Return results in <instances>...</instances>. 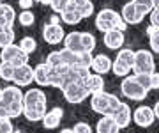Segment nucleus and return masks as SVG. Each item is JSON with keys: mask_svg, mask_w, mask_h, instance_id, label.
Returning <instances> with one entry per match:
<instances>
[{"mask_svg": "<svg viewBox=\"0 0 159 133\" xmlns=\"http://www.w3.org/2000/svg\"><path fill=\"white\" fill-rule=\"evenodd\" d=\"M117 59H120L124 64L133 68V64H134V50H131V48H120Z\"/></svg>", "mask_w": 159, "mask_h": 133, "instance_id": "30", "label": "nucleus"}, {"mask_svg": "<svg viewBox=\"0 0 159 133\" xmlns=\"http://www.w3.org/2000/svg\"><path fill=\"white\" fill-rule=\"evenodd\" d=\"M14 76V66L11 62H0V78L4 82H12Z\"/></svg>", "mask_w": 159, "mask_h": 133, "instance_id": "28", "label": "nucleus"}, {"mask_svg": "<svg viewBox=\"0 0 159 133\" xmlns=\"http://www.w3.org/2000/svg\"><path fill=\"white\" fill-rule=\"evenodd\" d=\"M87 2H89V0H69V6L74 7V9H78V11H80V9H81V7L85 6Z\"/></svg>", "mask_w": 159, "mask_h": 133, "instance_id": "43", "label": "nucleus"}, {"mask_svg": "<svg viewBox=\"0 0 159 133\" xmlns=\"http://www.w3.org/2000/svg\"><path fill=\"white\" fill-rule=\"evenodd\" d=\"M14 37H16V34H14V29H12V27L0 29V48H4V46H7V45L14 43Z\"/></svg>", "mask_w": 159, "mask_h": 133, "instance_id": "27", "label": "nucleus"}, {"mask_svg": "<svg viewBox=\"0 0 159 133\" xmlns=\"http://www.w3.org/2000/svg\"><path fill=\"white\" fill-rule=\"evenodd\" d=\"M0 101H2V89H0Z\"/></svg>", "mask_w": 159, "mask_h": 133, "instance_id": "51", "label": "nucleus"}, {"mask_svg": "<svg viewBox=\"0 0 159 133\" xmlns=\"http://www.w3.org/2000/svg\"><path fill=\"white\" fill-rule=\"evenodd\" d=\"M120 93H122V96L127 98V99H133V101H143V99L147 98L148 91L138 83V80L134 78V75L133 76L127 75V76H124V82L120 83Z\"/></svg>", "mask_w": 159, "mask_h": 133, "instance_id": "4", "label": "nucleus"}, {"mask_svg": "<svg viewBox=\"0 0 159 133\" xmlns=\"http://www.w3.org/2000/svg\"><path fill=\"white\" fill-rule=\"evenodd\" d=\"M34 2H39L43 6H50V0H34Z\"/></svg>", "mask_w": 159, "mask_h": 133, "instance_id": "48", "label": "nucleus"}, {"mask_svg": "<svg viewBox=\"0 0 159 133\" xmlns=\"http://www.w3.org/2000/svg\"><path fill=\"white\" fill-rule=\"evenodd\" d=\"M60 20H62L66 25H78L83 18H81V14H80V11L78 9H74V7H71V6H67L66 9H64L60 14Z\"/></svg>", "mask_w": 159, "mask_h": 133, "instance_id": "21", "label": "nucleus"}, {"mask_svg": "<svg viewBox=\"0 0 159 133\" xmlns=\"http://www.w3.org/2000/svg\"><path fill=\"white\" fill-rule=\"evenodd\" d=\"M20 50L21 52H25L27 55H30V53H34L35 50H37V41L34 39V37H30V36H25L21 41H20Z\"/></svg>", "mask_w": 159, "mask_h": 133, "instance_id": "25", "label": "nucleus"}, {"mask_svg": "<svg viewBox=\"0 0 159 133\" xmlns=\"http://www.w3.org/2000/svg\"><path fill=\"white\" fill-rule=\"evenodd\" d=\"M67 6H69V0H50V7L57 12V14H60Z\"/></svg>", "mask_w": 159, "mask_h": 133, "instance_id": "35", "label": "nucleus"}, {"mask_svg": "<svg viewBox=\"0 0 159 133\" xmlns=\"http://www.w3.org/2000/svg\"><path fill=\"white\" fill-rule=\"evenodd\" d=\"M34 82L41 87L50 85V66L46 62H41L34 68Z\"/></svg>", "mask_w": 159, "mask_h": 133, "instance_id": "18", "label": "nucleus"}, {"mask_svg": "<svg viewBox=\"0 0 159 133\" xmlns=\"http://www.w3.org/2000/svg\"><path fill=\"white\" fill-rule=\"evenodd\" d=\"M111 71H113V75L117 76H127L131 73V68L127 66V64H124L120 59H115V60H111Z\"/></svg>", "mask_w": 159, "mask_h": 133, "instance_id": "26", "label": "nucleus"}, {"mask_svg": "<svg viewBox=\"0 0 159 133\" xmlns=\"http://www.w3.org/2000/svg\"><path fill=\"white\" fill-rule=\"evenodd\" d=\"M131 2L134 4V7L142 12L143 16L150 14V11L154 9V0H131Z\"/></svg>", "mask_w": 159, "mask_h": 133, "instance_id": "29", "label": "nucleus"}, {"mask_svg": "<svg viewBox=\"0 0 159 133\" xmlns=\"http://www.w3.org/2000/svg\"><path fill=\"white\" fill-rule=\"evenodd\" d=\"M46 64L50 66V68H58V66H62V57H60V52H51L48 53V57H46Z\"/></svg>", "mask_w": 159, "mask_h": 133, "instance_id": "34", "label": "nucleus"}, {"mask_svg": "<svg viewBox=\"0 0 159 133\" xmlns=\"http://www.w3.org/2000/svg\"><path fill=\"white\" fill-rule=\"evenodd\" d=\"M120 99L111 93L101 91V93L90 94V108L101 116H111L113 110L119 107Z\"/></svg>", "mask_w": 159, "mask_h": 133, "instance_id": "3", "label": "nucleus"}, {"mask_svg": "<svg viewBox=\"0 0 159 133\" xmlns=\"http://www.w3.org/2000/svg\"><path fill=\"white\" fill-rule=\"evenodd\" d=\"M150 87L152 89H159V73L157 71L150 73Z\"/></svg>", "mask_w": 159, "mask_h": 133, "instance_id": "42", "label": "nucleus"}, {"mask_svg": "<svg viewBox=\"0 0 159 133\" xmlns=\"http://www.w3.org/2000/svg\"><path fill=\"white\" fill-rule=\"evenodd\" d=\"M64 32L62 25L60 23H46L44 29H43V39L48 43V45H58V43H62L64 41Z\"/></svg>", "mask_w": 159, "mask_h": 133, "instance_id": "10", "label": "nucleus"}, {"mask_svg": "<svg viewBox=\"0 0 159 133\" xmlns=\"http://www.w3.org/2000/svg\"><path fill=\"white\" fill-rule=\"evenodd\" d=\"M133 75H138V73H154L156 71V60H154L152 52L148 50H138L134 52V64H133Z\"/></svg>", "mask_w": 159, "mask_h": 133, "instance_id": "5", "label": "nucleus"}, {"mask_svg": "<svg viewBox=\"0 0 159 133\" xmlns=\"http://www.w3.org/2000/svg\"><path fill=\"white\" fill-rule=\"evenodd\" d=\"M96 29L101 30L102 34L108 32V30H111V29L125 32L127 23L122 20V16H120L119 12L113 11V9H101L99 14L96 16Z\"/></svg>", "mask_w": 159, "mask_h": 133, "instance_id": "2", "label": "nucleus"}, {"mask_svg": "<svg viewBox=\"0 0 159 133\" xmlns=\"http://www.w3.org/2000/svg\"><path fill=\"white\" fill-rule=\"evenodd\" d=\"M148 43H150V50L154 53H159V29H156L154 34L148 36Z\"/></svg>", "mask_w": 159, "mask_h": 133, "instance_id": "38", "label": "nucleus"}, {"mask_svg": "<svg viewBox=\"0 0 159 133\" xmlns=\"http://www.w3.org/2000/svg\"><path fill=\"white\" fill-rule=\"evenodd\" d=\"M32 6H34V0H20V7H21L23 11L25 9H30Z\"/></svg>", "mask_w": 159, "mask_h": 133, "instance_id": "44", "label": "nucleus"}, {"mask_svg": "<svg viewBox=\"0 0 159 133\" xmlns=\"http://www.w3.org/2000/svg\"><path fill=\"white\" fill-rule=\"evenodd\" d=\"M80 41H81V52H94L96 50V36L90 32H80Z\"/></svg>", "mask_w": 159, "mask_h": 133, "instance_id": "23", "label": "nucleus"}, {"mask_svg": "<svg viewBox=\"0 0 159 133\" xmlns=\"http://www.w3.org/2000/svg\"><path fill=\"white\" fill-rule=\"evenodd\" d=\"M50 23H60V16H58V14H53V16H51V20H50Z\"/></svg>", "mask_w": 159, "mask_h": 133, "instance_id": "45", "label": "nucleus"}, {"mask_svg": "<svg viewBox=\"0 0 159 133\" xmlns=\"http://www.w3.org/2000/svg\"><path fill=\"white\" fill-rule=\"evenodd\" d=\"M120 16H122V20H124L127 25H140V23L143 21V18H145L142 12H140L136 7H134V4H133V2H127V4H124Z\"/></svg>", "mask_w": 159, "mask_h": 133, "instance_id": "12", "label": "nucleus"}, {"mask_svg": "<svg viewBox=\"0 0 159 133\" xmlns=\"http://www.w3.org/2000/svg\"><path fill=\"white\" fill-rule=\"evenodd\" d=\"M12 101H23V93L21 87L18 85H6L2 89V105H9Z\"/></svg>", "mask_w": 159, "mask_h": 133, "instance_id": "17", "label": "nucleus"}, {"mask_svg": "<svg viewBox=\"0 0 159 133\" xmlns=\"http://www.w3.org/2000/svg\"><path fill=\"white\" fill-rule=\"evenodd\" d=\"M12 82L14 85L18 87H27L34 82V68L29 66V64H23V66H18L14 68V76H12Z\"/></svg>", "mask_w": 159, "mask_h": 133, "instance_id": "9", "label": "nucleus"}, {"mask_svg": "<svg viewBox=\"0 0 159 133\" xmlns=\"http://www.w3.org/2000/svg\"><path fill=\"white\" fill-rule=\"evenodd\" d=\"M156 121V116H154V110L147 105H142L138 107L134 112H133V122L140 128H148L152 126V122Z\"/></svg>", "mask_w": 159, "mask_h": 133, "instance_id": "8", "label": "nucleus"}, {"mask_svg": "<svg viewBox=\"0 0 159 133\" xmlns=\"http://www.w3.org/2000/svg\"><path fill=\"white\" fill-rule=\"evenodd\" d=\"M64 48L69 52L80 53L81 52V41H80V32H69L64 36Z\"/></svg>", "mask_w": 159, "mask_h": 133, "instance_id": "20", "label": "nucleus"}, {"mask_svg": "<svg viewBox=\"0 0 159 133\" xmlns=\"http://www.w3.org/2000/svg\"><path fill=\"white\" fill-rule=\"evenodd\" d=\"M16 20H20V25H23V27H32V25L35 23V16H34V12L30 11V9L21 11L20 16H16Z\"/></svg>", "mask_w": 159, "mask_h": 133, "instance_id": "31", "label": "nucleus"}, {"mask_svg": "<svg viewBox=\"0 0 159 133\" xmlns=\"http://www.w3.org/2000/svg\"><path fill=\"white\" fill-rule=\"evenodd\" d=\"M154 9H159V0H154Z\"/></svg>", "mask_w": 159, "mask_h": 133, "instance_id": "50", "label": "nucleus"}, {"mask_svg": "<svg viewBox=\"0 0 159 133\" xmlns=\"http://www.w3.org/2000/svg\"><path fill=\"white\" fill-rule=\"evenodd\" d=\"M60 133H74V131H73V128H64Z\"/></svg>", "mask_w": 159, "mask_h": 133, "instance_id": "49", "label": "nucleus"}, {"mask_svg": "<svg viewBox=\"0 0 159 133\" xmlns=\"http://www.w3.org/2000/svg\"><path fill=\"white\" fill-rule=\"evenodd\" d=\"M6 27H11V25L7 23V21H6L2 16H0V29H6Z\"/></svg>", "mask_w": 159, "mask_h": 133, "instance_id": "47", "label": "nucleus"}, {"mask_svg": "<svg viewBox=\"0 0 159 133\" xmlns=\"http://www.w3.org/2000/svg\"><path fill=\"white\" fill-rule=\"evenodd\" d=\"M89 75H90L89 68H83V66H71L69 68V82H83Z\"/></svg>", "mask_w": 159, "mask_h": 133, "instance_id": "22", "label": "nucleus"}, {"mask_svg": "<svg viewBox=\"0 0 159 133\" xmlns=\"http://www.w3.org/2000/svg\"><path fill=\"white\" fill-rule=\"evenodd\" d=\"M0 59H2V62H11L14 68L23 66V64H29V55L25 52H21L20 46L14 45V43L0 48Z\"/></svg>", "mask_w": 159, "mask_h": 133, "instance_id": "7", "label": "nucleus"}, {"mask_svg": "<svg viewBox=\"0 0 159 133\" xmlns=\"http://www.w3.org/2000/svg\"><path fill=\"white\" fill-rule=\"evenodd\" d=\"M80 14H81V18H90L94 14V4H92V0H89L85 6L80 9Z\"/></svg>", "mask_w": 159, "mask_h": 133, "instance_id": "39", "label": "nucleus"}, {"mask_svg": "<svg viewBox=\"0 0 159 133\" xmlns=\"http://www.w3.org/2000/svg\"><path fill=\"white\" fill-rule=\"evenodd\" d=\"M124 43H125L124 32L115 30V29L104 32V46L110 48V50H120V48L124 46Z\"/></svg>", "mask_w": 159, "mask_h": 133, "instance_id": "14", "label": "nucleus"}, {"mask_svg": "<svg viewBox=\"0 0 159 133\" xmlns=\"http://www.w3.org/2000/svg\"><path fill=\"white\" fill-rule=\"evenodd\" d=\"M14 126L11 122V117H0V133H12Z\"/></svg>", "mask_w": 159, "mask_h": 133, "instance_id": "37", "label": "nucleus"}, {"mask_svg": "<svg viewBox=\"0 0 159 133\" xmlns=\"http://www.w3.org/2000/svg\"><path fill=\"white\" fill-rule=\"evenodd\" d=\"M96 131L97 133H119L120 128L111 116H102L96 124Z\"/></svg>", "mask_w": 159, "mask_h": 133, "instance_id": "19", "label": "nucleus"}, {"mask_svg": "<svg viewBox=\"0 0 159 133\" xmlns=\"http://www.w3.org/2000/svg\"><path fill=\"white\" fill-rule=\"evenodd\" d=\"M90 69L97 75H106L111 71V59L104 53H99L96 57H92V64H90Z\"/></svg>", "mask_w": 159, "mask_h": 133, "instance_id": "15", "label": "nucleus"}, {"mask_svg": "<svg viewBox=\"0 0 159 133\" xmlns=\"http://www.w3.org/2000/svg\"><path fill=\"white\" fill-rule=\"evenodd\" d=\"M92 57H94V55H92L90 52H80L78 53V60H76L74 66H83V68H89V69H90Z\"/></svg>", "mask_w": 159, "mask_h": 133, "instance_id": "32", "label": "nucleus"}, {"mask_svg": "<svg viewBox=\"0 0 159 133\" xmlns=\"http://www.w3.org/2000/svg\"><path fill=\"white\" fill-rule=\"evenodd\" d=\"M62 117H64V110L60 107H55V108L48 110L43 117V126L46 130H55V128L60 126V122H62Z\"/></svg>", "mask_w": 159, "mask_h": 133, "instance_id": "13", "label": "nucleus"}, {"mask_svg": "<svg viewBox=\"0 0 159 133\" xmlns=\"http://www.w3.org/2000/svg\"><path fill=\"white\" fill-rule=\"evenodd\" d=\"M83 85H85V89L89 91V94L101 93V91H104V78H102V75L90 73V75L83 80Z\"/></svg>", "mask_w": 159, "mask_h": 133, "instance_id": "16", "label": "nucleus"}, {"mask_svg": "<svg viewBox=\"0 0 159 133\" xmlns=\"http://www.w3.org/2000/svg\"><path fill=\"white\" fill-rule=\"evenodd\" d=\"M111 117H113L115 122L119 124L120 130H122V128H127L131 124V121H133V112H131V107L127 103H122V101H120L119 107L113 110Z\"/></svg>", "mask_w": 159, "mask_h": 133, "instance_id": "11", "label": "nucleus"}, {"mask_svg": "<svg viewBox=\"0 0 159 133\" xmlns=\"http://www.w3.org/2000/svg\"><path fill=\"white\" fill-rule=\"evenodd\" d=\"M0 4H2V0H0Z\"/></svg>", "mask_w": 159, "mask_h": 133, "instance_id": "52", "label": "nucleus"}, {"mask_svg": "<svg viewBox=\"0 0 159 133\" xmlns=\"http://www.w3.org/2000/svg\"><path fill=\"white\" fill-rule=\"evenodd\" d=\"M46 110V94L41 89H29L23 94V116L30 122L43 121Z\"/></svg>", "mask_w": 159, "mask_h": 133, "instance_id": "1", "label": "nucleus"}, {"mask_svg": "<svg viewBox=\"0 0 159 133\" xmlns=\"http://www.w3.org/2000/svg\"><path fill=\"white\" fill-rule=\"evenodd\" d=\"M154 116H156V119H159V101H157V103H156V105H154Z\"/></svg>", "mask_w": 159, "mask_h": 133, "instance_id": "46", "label": "nucleus"}, {"mask_svg": "<svg viewBox=\"0 0 159 133\" xmlns=\"http://www.w3.org/2000/svg\"><path fill=\"white\" fill-rule=\"evenodd\" d=\"M60 57H62V62L67 64V66H74L76 64V60H78V53L74 52H69V50H60Z\"/></svg>", "mask_w": 159, "mask_h": 133, "instance_id": "33", "label": "nucleus"}, {"mask_svg": "<svg viewBox=\"0 0 159 133\" xmlns=\"http://www.w3.org/2000/svg\"><path fill=\"white\" fill-rule=\"evenodd\" d=\"M62 94L64 98H66V101H69V103H83L90 94H89V91L85 89V85H83V82H67L66 85L62 87Z\"/></svg>", "mask_w": 159, "mask_h": 133, "instance_id": "6", "label": "nucleus"}, {"mask_svg": "<svg viewBox=\"0 0 159 133\" xmlns=\"http://www.w3.org/2000/svg\"><path fill=\"white\" fill-rule=\"evenodd\" d=\"M0 16L4 18L7 23L12 27V23L16 21L18 14H16V11H14V7H12V6H9V4H4V2H2V4H0Z\"/></svg>", "mask_w": 159, "mask_h": 133, "instance_id": "24", "label": "nucleus"}, {"mask_svg": "<svg viewBox=\"0 0 159 133\" xmlns=\"http://www.w3.org/2000/svg\"><path fill=\"white\" fill-rule=\"evenodd\" d=\"M134 78H136L138 83L142 87H145L147 91H152V87H150V75H148V73H138V75H134Z\"/></svg>", "mask_w": 159, "mask_h": 133, "instance_id": "36", "label": "nucleus"}, {"mask_svg": "<svg viewBox=\"0 0 159 133\" xmlns=\"http://www.w3.org/2000/svg\"><path fill=\"white\" fill-rule=\"evenodd\" d=\"M148 16H150V25H154V27L159 29V9H152Z\"/></svg>", "mask_w": 159, "mask_h": 133, "instance_id": "41", "label": "nucleus"}, {"mask_svg": "<svg viewBox=\"0 0 159 133\" xmlns=\"http://www.w3.org/2000/svg\"><path fill=\"white\" fill-rule=\"evenodd\" d=\"M73 131L74 133H92V128L89 122H76V126H73Z\"/></svg>", "mask_w": 159, "mask_h": 133, "instance_id": "40", "label": "nucleus"}]
</instances>
